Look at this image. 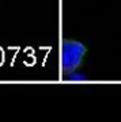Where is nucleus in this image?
I'll return each mask as SVG.
<instances>
[{"label":"nucleus","instance_id":"f257e3e1","mask_svg":"<svg viewBox=\"0 0 121 122\" xmlns=\"http://www.w3.org/2000/svg\"><path fill=\"white\" fill-rule=\"evenodd\" d=\"M86 45L78 39H64L60 45V69L63 73L76 71L86 56Z\"/></svg>","mask_w":121,"mask_h":122},{"label":"nucleus","instance_id":"f03ea898","mask_svg":"<svg viewBox=\"0 0 121 122\" xmlns=\"http://www.w3.org/2000/svg\"><path fill=\"white\" fill-rule=\"evenodd\" d=\"M65 77H67V80H69V81H84V80L87 79L86 76H84L82 72H79L78 69L67 73L65 75Z\"/></svg>","mask_w":121,"mask_h":122}]
</instances>
